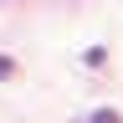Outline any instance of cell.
<instances>
[{
	"label": "cell",
	"instance_id": "obj_1",
	"mask_svg": "<svg viewBox=\"0 0 123 123\" xmlns=\"http://www.w3.org/2000/svg\"><path fill=\"white\" fill-rule=\"evenodd\" d=\"M92 123H123V118L113 113V108H98V113H92Z\"/></svg>",
	"mask_w": 123,
	"mask_h": 123
},
{
	"label": "cell",
	"instance_id": "obj_2",
	"mask_svg": "<svg viewBox=\"0 0 123 123\" xmlns=\"http://www.w3.org/2000/svg\"><path fill=\"white\" fill-rule=\"evenodd\" d=\"M10 72H15V62H10V56H0V77H10Z\"/></svg>",
	"mask_w": 123,
	"mask_h": 123
}]
</instances>
